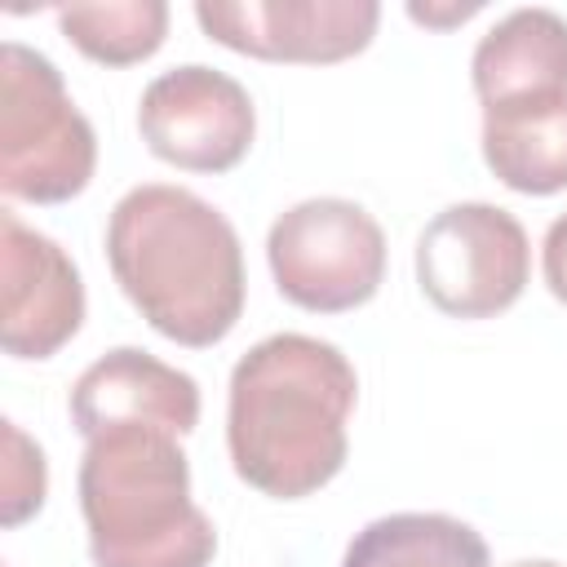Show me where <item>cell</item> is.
<instances>
[{
  "mask_svg": "<svg viewBox=\"0 0 567 567\" xmlns=\"http://www.w3.org/2000/svg\"><path fill=\"white\" fill-rule=\"evenodd\" d=\"M62 35L102 66H133L159 53L168 35L164 0H111V4H66L58 9Z\"/></svg>",
  "mask_w": 567,
  "mask_h": 567,
  "instance_id": "5bb4252c",
  "label": "cell"
},
{
  "mask_svg": "<svg viewBox=\"0 0 567 567\" xmlns=\"http://www.w3.org/2000/svg\"><path fill=\"white\" fill-rule=\"evenodd\" d=\"M75 487L93 567L213 563L217 527L190 501V461L173 434L111 430L89 439Z\"/></svg>",
  "mask_w": 567,
  "mask_h": 567,
  "instance_id": "3957f363",
  "label": "cell"
},
{
  "mask_svg": "<svg viewBox=\"0 0 567 567\" xmlns=\"http://www.w3.org/2000/svg\"><path fill=\"white\" fill-rule=\"evenodd\" d=\"M509 567H558L554 558H523V563H509Z\"/></svg>",
  "mask_w": 567,
  "mask_h": 567,
  "instance_id": "ac0fdd59",
  "label": "cell"
},
{
  "mask_svg": "<svg viewBox=\"0 0 567 567\" xmlns=\"http://www.w3.org/2000/svg\"><path fill=\"white\" fill-rule=\"evenodd\" d=\"M341 567H492V554L470 523L408 509L354 532Z\"/></svg>",
  "mask_w": 567,
  "mask_h": 567,
  "instance_id": "4fadbf2b",
  "label": "cell"
},
{
  "mask_svg": "<svg viewBox=\"0 0 567 567\" xmlns=\"http://www.w3.org/2000/svg\"><path fill=\"white\" fill-rule=\"evenodd\" d=\"M195 22L221 49L261 62L328 66L363 53L377 35V0H199Z\"/></svg>",
  "mask_w": 567,
  "mask_h": 567,
  "instance_id": "ba28073f",
  "label": "cell"
},
{
  "mask_svg": "<svg viewBox=\"0 0 567 567\" xmlns=\"http://www.w3.org/2000/svg\"><path fill=\"white\" fill-rule=\"evenodd\" d=\"M137 133L146 151L173 168L230 173L257 137V111L235 75L186 62L142 89Z\"/></svg>",
  "mask_w": 567,
  "mask_h": 567,
  "instance_id": "52a82bcc",
  "label": "cell"
},
{
  "mask_svg": "<svg viewBox=\"0 0 567 567\" xmlns=\"http://www.w3.org/2000/svg\"><path fill=\"white\" fill-rule=\"evenodd\" d=\"M483 164L518 195L567 190V97L483 115Z\"/></svg>",
  "mask_w": 567,
  "mask_h": 567,
  "instance_id": "7c38bea8",
  "label": "cell"
},
{
  "mask_svg": "<svg viewBox=\"0 0 567 567\" xmlns=\"http://www.w3.org/2000/svg\"><path fill=\"white\" fill-rule=\"evenodd\" d=\"M354 363L319 337L275 332L230 368L226 447L235 474L275 501L332 483L350 456Z\"/></svg>",
  "mask_w": 567,
  "mask_h": 567,
  "instance_id": "6da1fadb",
  "label": "cell"
},
{
  "mask_svg": "<svg viewBox=\"0 0 567 567\" xmlns=\"http://www.w3.org/2000/svg\"><path fill=\"white\" fill-rule=\"evenodd\" d=\"M49 492V465L35 439L22 434L18 421H4V465H0V523L18 527L40 514Z\"/></svg>",
  "mask_w": 567,
  "mask_h": 567,
  "instance_id": "9a60e30c",
  "label": "cell"
},
{
  "mask_svg": "<svg viewBox=\"0 0 567 567\" xmlns=\"http://www.w3.org/2000/svg\"><path fill=\"white\" fill-rule=\"evenodd\" d=\"M483 4H452V9H421V4H408V18L412 22H425V27H452V22H465V18H474Z\"/></svg>",
  "mask_w": 567,
  "mask_h": 567,
  "instance_id": "e0dca14e",
  "label": "cell"
},
{
  "mask_svg": "<svg viewBox=\"0 0 567 567\" xmlns=\"http://www.w3.org/2000/svg\"><path fill=\"white\" fill-rule=\"evenodd\" d=\"M266 261L284 301L310 315H346L377 297L385 279V230L341 195H315L270 221Z\"/></svg>",
  "mask_w": 567,
  "mask_h": 567,
  "instance_id": "5b68a950",
  "label": "cell"
},
{
  "mask_svg": "<svg viewBox=\"0 0 567 567\" xmlns=\"http://www.w3.org/2000/svg\"><path fill=\"white\" fill-rule=\"evenodd\" d=\"M106 261L133 310L168 341L208 350L244 315V248L226 213L186 186L142 182L106 217Z\"/></svg>",
  "mask_w": 567,
  "mask_h": 567,
  "instance_id": "7a4b0ae2",
  "label": "cell"
},
{
  "mask_svg": "<svg viewBox=\"0 0 567 567\" xmlns=\"http://www.w3.org/2000/svg\"><path fill=\"white\" fill-rule=\"evenodd\" d=\"M540 275L545 288L567 306V213H558L540 239Z\"/></svg>",
  "mask_w": 567,
  "mask_h": 567,
  "instance_id": "2e32d148",
  "label": "cell"
},
{
  "mask_svg": "<svg viewBox=\"0 0 567 567\" xmlns=\"http://www.w3.org/2000/svg\"><path fill=\"white\" fill-rule=\"evenodd\" d=\"M470 80L483 115L567 97V18L540 4L505 13L474 44Z\"/></svg>",
  "mask_w": 567,
  "mask_h": 567,
  "instance_id": "8fae6325",
  "label": "cell"
},
{
  "mask_svg": "<svg viewBox=\"0 0 567 567\" xmlns=\"http://www.w3.org/2000/svg\"><path fill=\"white\" fill-rule=\"evenodd\" d=\"M532 275L523 221L501 204H447L416 235V284L452 319H492L509 310Z\"/></svg>",
  "mask_w": 567,
  "mask_h": 567,
  "instance_id": "8992f818",
  "label": "cell"
},
{
  "mask_svg": "<svg viewBox=\"0 0 567 567\" xmlns=\"http://www.w3.org/2000/svg\"><path fill=\"white\" fill-rule=\"evenodd\" d=\"M66 408L84 439L111 430H159L182 439L199 425V385L190 372L137 346H120L75 377Z\"/></svg>",
  "mask_w": 567,
  "mask_h": 567,
  "instance_id": "30bf717a",
  "label": "cell"
},
{
  "mask_svg": "<svg viewBox=\"0 0 567 567\" xmlns=\"http://www.w3.org/2000/svg\"><path fill=\"white\" fill-rule=\"evenodd\" d=\"M84 323V284L62 244L0 213V346L13 359H53Z\"/></svg>",
  "mask_w": 567,
  "mask_h": 567,
  "instance_id": "9c48e42d",
  "label": "cell"
},
{
  "mask_svg": "<svg viewBox=\"0 0 567 567\" xmlns=\"http://www.w3.org/2000/svg\"><path fill=\"white\" fill-rule=\"evenodd\" d=\"M97 168V133L71 102L62 71L18 44L0 49V190L27 204L75 199Z\"/></svg>",
  "mask_w": 567,
  "mask_h": 567,
  "instance_id": "277c9868",
  "label": "cell"
}]
</instances>
